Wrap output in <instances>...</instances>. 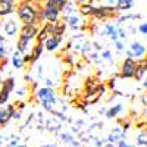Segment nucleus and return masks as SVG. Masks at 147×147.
I'll return each instance as SVG.
<instances>
[{
    "instance_id": "f257e3e1",
    "label": "nucleus",
    "mask_w": 147,
    "mask_h": 147,
    "mask_svg": "<svg viewBox=\"0 0 147 147\" xmlns=\"http://www.w3.org/2000/svg\"><path fill=\"white\" fill-rule=\"evenodd\" d=\"M40 6L32 3L30 0H19L15 7V15L21 24H35V25H41L40 21Z\"/></svg>"
},
{
    "instance_id": "f03ea898",
    "label": "nucleus",
    "mask_w": 147,
    "mask_h": 147,
    "mask_svg": "<svg viewBox=\"0 0 147 147\" xmlns=\"http://www.w3.org/2000/svg\"><path fill=\"white\" fill-rule=\"evenodd\" d=\"M66 52H71L74 55L87 57L93 52L91 40L88 38V35L84 31L74 32L71 35V38L68 40V43H66Z\"/></svg>"
},
{
    "instance_id": "7ed1b4c3",
    "label": "nucleus",
    "mask_w": 147,
    "mask_h": 147,
    "mask_svg": "<svg viewBox=\"0 0 147 147\" xmlns=\"http://www.w3.org/2000/svg\"><path fill=\"white\" fill-rule=\"evenodd\" d=\"M106 93V84L99 81V80H94V78H90L85 82V90H84V94H82V102L85 105H94L97 103L102 97L105 96Z\"/></svg>"
},
{
    "instance_id": "20e7f679",
    "label": "nucleus",
    "mask_w": 147,
    "mask_h": 147,
    "mask_svg": "<svg viewBox=\"0 0 147 147\" xmlns=\"http://www.w3.org/2000/svg\"><path fill=\"white\" fill-rule=\"evenodd\" d=\"M19 28H21V24H19L18 18H13L12 15L0 18V32L5 37H7V38L16 37L19 32Z\"/></svg>"
},
{
    "instance_id": "39448f33",
    "label": "nucleus",
    "mask_w": 147,
    "mask_h": 147,
    "mask_svg": "<svg viewBox=\"0 0 147 147\" xmlns=\"http://www.w3.org/2000/svg\"><path fill=\"white\" fill-rule=\"evenodd\" d=\"M118 15V10L115 9V6H106L102 3H94L93 12H91V18L94 21H99V22H105L110 18H116Z\"/></svg>"
},
{
    "instance_id": "423d86ee",
    "label": "nucleus",
    "mask_w": 147,
    "mask_h": 147,
    "mask_svg": "<svg viewBox=\"0 0 147 147\" xmlns=\"http://www.w3.org/2000/svg\"><path fill=\"white\" fill-rule=\"evenodd\" d=\"M15 87H16V80L13 77H7L0 81V106H5L6 103H9Z\"/></svg>"
},
{
    "instance_id": "0eeeda50",
    "label": "nucleus",
    "mask_w": 147,
    "mask_h": 147,
    "mask_svg": "<svg viewBox=\"0 0 147 147\" xmlns=\"http://www.w3.org/2000/svg\"><path fill=\"white\" fill-rule=\"evenodd\" d=\"M65 24L68 30L74 31V32H78V31H85L88 30V24H87V18H84L80 12H77V13H74L68 18H63Z\"/></svg>"
},
{
    "instance_id": "6e6552de",
    "label": "nucleus",
    "mask_w": 147,
    "mask_h": 147,
    "mask_svg": "<svg viewBox=\"0 0 147 147\" xmlns=\"http://www.w3.org/2000/svg\"><path fill=\"white\" fill-rule=\"evenodd\" d=\"M125 56L140 60V59L147 56V46L138 40H132L125 49Z\"/></svg>"
},
{
    "instance_id": "1a4fd4ad",
    "label": "nucleus",
    "mask_w": 147,
    "mask_h": 147,
    "mask_svg": "<svg viewBox=\"0 0 147 147\" xmlns=\"http://www.w3.org/2000/svg\"><path fill=\"white\" fill-rule=\"evenodd\" d=\"M136 68H137V60L125 56V59H122L121 66H119V78L122 80H132L134 74H136Z\"/></svg>"
},
{
    "instance_id": "9d476101",
    "label": "nucleus",
    "mask_w": 147,
    "mask_h": 147,
    "mask_svg": "<svg viewBox=\"0 0 147 147\" xmlns=\"http://www.w3.org/2000/svg\"><path fill=\"white\" fill-rule=\"evenodd\" d=\"M56 136L63 147H84V144L80 141V138L75 134H72L69 129H60Z\"/></svg>"
},
{
    "instance_id": "9b49d317",
    "label": "nucleus",
    "mask_w": 147,
    "mask_h": 147,
    "mask_svg": "<svg viewBox=\"0 0 147 147\" xmlns=\"http://www.w3.org/2000/svg\"><path fill=\"white\" fill-rule=\"evenodd\" d=\"M99 35L100 37H106V38H109V41H116L119 40L118 38V24L113 22V21H105L103 22V25L99 28Z\"/></svg>"
},
{
    "instance_id": "f8f14e48",
    "label": "nucleus",
    "mask_w": 147,
    "mask_h": 147,
    "mask_svg": "<svg viewBox=\"0 0 147 147\" xmlns=\"http://www.w3.org/2000/svg\"><path fill=\"white\" fill-rule=\"evenodd\" d=\"M44 43H40V41H35V44L31 47V50L28 53L24 55V60H25V65H34L38 62V59L43 56L44 53Z\"/></svg>"
},
{
    "instance_id": "ddd939ff",
    "label": "nucleus",
    "mask_w": 147,
    "mask_h": 147,
    "mask_svg": "<svg viewBox=\"0 0 147 147\" xmlns=\"http://www.w3.org/2000/svg\"><path fill=\"white\" fill-rule=\"evenodd\" d=\"M60 19V9L52 6H40V21L43 22H56Z\"/></svg>"
},
{
    "instance_id": "4468645a",
    "label": "nucleus",
    "mask_w": 147,
    "mask_h": 147,
    "mask_svg": "<svg viewBox=\"0 0 147 147\" xmlns=\"http://www.w3.org/2000/svg\"><path fill=\"white\" fill-rule=\"evenodd\" d=\"M15 110H16L15 103H6L5 106H0V127H6L9 124Z\"/></svg>"
},
{
    "instance_id": "2eb2a0df",
    "label": "nucleus",
    "mask_w": 147,
    "mask_h": 147,
    "mask_svg": "<svg viewBox=\"0 0 147 147\" xmlns=\"http://www.w3.org/2000/svg\"><path fill=\"white\" fill-rule=\"evenodd\" d=\"M124 138H127V129L122 125H116L113 128H110V131L106 136V141L112 143V144H116L118 141L124 140Z\"/></svg>"
},
{
    "instance_id": "dca6fc26",
    "label": "nucleus",
    "mask_w": 147,
    "mask_h": 147,
    "mask_svg": "<svg viewBox=\"0 0 147 147\" xmlns=\"http://www.w3.org/2000/svg\"><path fill=\"white\" fill-rule=\"evenodd\" d=\"M62 128H63V122L60 121V119H57V118L53 116V115L46 116V119H44V129H46L47 132L57 134Z\"/></svg>"
},
{
    "instance_id": "f3484780",
    "label": "nucleus",
    "mask_w": 147,
    "mask_h": 147,
    "mask_svg": "<svg viewBox=\"0 0 147 147\" xmlns=\"http://www.w3.org/2000/svg\"><path fill=\"white\" fill-rule=\"evenodd\" d=\"M62 43H63V37L62 35L52 34L50 37H47V40L44 41V49L47 52H57Z\"/></svg>"
},
{
    "instance_id": "a211bd4d",
    "label": "nucleus",
    "mask_w": 147,
    "mask_h": 147,
    "mask_svg": "<svg viewBox=\"0 0 147 147\" xmlns=\"http://www.w3.org/2000/svg\"><path fill=\"white\" fill-rule=\"evenodd\" d=\"M16 3L18 0H0V18L13 15Z\"/></svg>"
},
{
    "instance_id": "6ab92c4d",
    "label": "nucleus",
    "mask_w": 147,
    "mask_h": 147,
    "mask_svg": "<svg viewBox=\"0 0 147 147\" xmlns=\"http://www.w3.org/2000/svg\"><path fill=\"white\" fill-rule=\"evenodd\" d=\"M38 28H40V25H35V24H22L18 34L24 35V37H28L31 40H35V35L38 32Z\"/></svg>"
},
{
    "instance_id": "aec40b11",
    "label": "nucleus",
    "mask_w": 147,
    "mask_h": 147,
    "mask_svg": "<svg viewBox=\"0 0 147 147\" xmlns=\"http://www.w3.org/2000/svg\"><path fill=\"white\" fill-rule=\"evenodd\" d=\"M141 15L140 13H131V12H122V13L116 15V22L121 25H127V24H136V21H140Z\"/></svg>"
},
{
    "instance_id": "412c9836",
    "label": "nucleus",
    "mask_w": 147,
    "mask_h": 147,
    "mask_svg": "<svg viewBox=\"0 0 147 147\" xmlns=\"http://www.w3.org/2000/svg\"><path fill=\"white\" fill-rule=\"evenodd\" d=\"M124 110H125V105L124 103H115V105L109 106L106 109L105 116H106V119L112 121V119H116L121 113H124Z\"/></svg>"
},
{
    "instance_id": "4be33fe9",
    "label": "nucleus",
    "mask_w": 147,
    "mask_h": 147,
    "mask_svg": "<svg viewBox=\"0 0 147 147\" xmlns=\"http://www.w3.org/2000/svg\"><path fill=\"white\" fill-rule=\"evenodd\" d=\"M78 12V5L74 2V0H66V3L62 6V9H60V18H68L74 13H77Z\"/></svg>"
},
{
    "instance_id": "5701e85b",
    "label": "nucleus",
    "mask_w": 147,
    "mask_h": 147,
    "mask_svg": "<svg viewBox=\"0 0 147 147\" xmlns=\"http://www.w3.org/2000/svg\"><path fill=\"white\" fill-rule=\"evenodd\" d=\"M9 62H10L12 66H13V69H16V71H21V69H24L27 66L25 60H24V55L19 53L18 50H13V53H12V56L9 59Z\"/></svg>"
},
{
    "instance_id": "b1692460",
    "label": "nucleus",
    "mask_w": 147,
    "mask_h": 147,
    "mask_svg": "<svg viewBox=\"0 0 147 147\" xmlns=\"http://www.w3.org/2000/svg\"><path fill=\"white\" fill-rule=\"evenodd\" d=\"M34 40L28 38V37H24V35H19L18 34V41H16V50L22 55H25L30 52V46L32 44Z\"/></svg>"
},
{
    "instance_id": "393cba45",
    "label": "nucleus",
    "mask_w": 147,
    "mask_h": 147,
    "mask_svg": "<svg viewBox=\"0 0 147 147\" xmlns=\"http://www.w3.org/2000/svg\"><path fill=\"white\" fill-rule=\"evenodd\" d=\"M5 147H27V143L18 134H12L5 141Z\"/></svg>"
},
{
    "instance_id": "a878e982",
    "label": "nucleus",
    "mask_w": 147,
    "mask_h": 147,
    "mask_svg": "<svg viewBox=\"0 0 147 147\" xmlns=\"http://www.w3.org/2000/svg\"><path fill=\"white\" fill-rule=\"evenodd\" d=\"M147 74V56L137 60V68H136V74H134V78L137 81H141V78Z\"/></svg>"
},
{
    "instance_id": "bb28decb",
    "label": "nucleus",
    "mask_w": 147,
    "mask_h": 147,
    "mask_svg": "<svg viewBox=\"0 0 147 147\" xmlns=\"http://www.w3.org/2000/svg\"><path fill=\"white\" fill-rule=\"evenodd\" d=\"M134 6H136V0H116L115 9L118 10V13H122V12L131 10Z\"/></svg>"
},
{
    "instance_id": "cd10ccee",
    "label": "nucleus",
    "mask_w": 147,
    "mask_h": 147,
    "mask_svg": "<svg viewBox=\"0 0 147 147\" xmlns=\"http://www.w3.org/2000/svg\"><path fill=\"white\" fill-rule=\"evenodd\" d=\"M71 122V128H69V131L72 132V134H75V136H78V134L85 128V121L84 119H77V121H69Z\"/></svg>"
},
{
    "instance_id": "c85d7f7f",
    "label": "nucleus",
    "mask_w": 147,
    "mask_h": 147,
    "mask_svg": "<svg viewBox=\"0 0 147 147\" xmlns=\"http://www.w3.org/2000/svg\"><path fill=\"white\" fill-rule=\"evenodd\" d=\"M15 93H16V97H18V100H24L25 97H28L30 96V85L25 82V84H22V85H19V87H15V90H13Z\"/></svg>"
},
{
    "instance_id": "c756f323",
    "label": "nucleus",
    "mask_w": 147,
    "mask_h": 147,
    "mask_svg": "<svg viewBox=\"0 0 147 147\" xmlns=\"http://www.w3.org/2000/svg\"><path fill=\"white\" fill-rule=\"evenodd\" d=\"M66 30H68V27H66V24L62 18H60L59 21H56V22H53V34H57V35L63 37Z\"/></svg>"
},
{
    "instance_id": "7c9ffc66",
    "label": "nucleus",
    "mask_w": 147,
    "mask_h": 147,
    "mask_svg": "<svg viewBox=\"0 0 147 147\" xmlns=\"http://www.w3.org/2000/svg\"><path fill=\"white\" fill-rule=\"evenodd\" d=\"M9 53V43H7V37H5L0 32V60L6 57Z\"/></svg>"
},
{
    "instance_id": "2f4dec72",
    "label": "nucleus",
    "mask_w": 147,
    "mask_h": 147,
    "mask_svg": "<svg viewBox=\"0 0 147 147\" xmlns=\"http://www.w3.org/2000/svg\"><path fill=\"white\" fill-rule=\"evenodd\" d=\"M136 144L137 147H146L147 146V129H141L136 136Z\"/></svg>"
},
{
    "instance_id": "473e14b6",
    "label": "nucleus",
    "mask_w": 147,
    "mask_h": 147,
    "mask_svg": "<svg viewBox=\"0 0 147 147\" xmlns=\"http://www.w3.org/2000/svg\"><path fill=\"white\" fill-rule=\"evenodd\" d=\"M100 57L105 60V62H107V63H110V65H113L115 63V56H113V53H112V50L110 49H102V52H100Z\"/></svg>"
},
{
    "instance_id": "72a5a7b5",
    "label": "nucleus",
    "mask_w": 147,
    "mask_h": 147,
    "mask_svg": "<svg viewBox=\"0 0 147 147\" xmlns=\"http://www.w3.org/2000/svg\"><path fill=\"white\" fill-rule=\"evenodd\" d=\"M113 46H115V55H116L118 57H121L122 55L125 53V49H127L125 41H122V40H116V41H113Z\"/></svg>"
},
{
    "instance_id": "f704fd0d",
    "label": "nucleus",
    "mask_w": 147,
    "mask_h": 147,
    "mask_svg": "<svg viewBox=\"0 0 147 147\" xmlns=\"http://www.w3.org/2000/svg\"><path fill=\"white\" fill-rule=\"evenodd\" d=\"M66 3V0H44L43 5L44 6H52V7H57V9H62V6Z\"/></svg>"
},
{
    "instance_id": "c9c22d12",
    "label": "nucleus",
    "mask_w": 147,
    "mask_h": 147,
    "mask_svg": "<svg viewBox=\"0 0 147 147\" xmlns=\"http://www.w3.org/2000/svg\"><path fill=\"white\" fill-rule=\"evenodd\" d=\"M116 24H118V22H116ZM128 37H129V35H128L125 27H124V25H121V24H118V38L122 40V41H125Z\"/></svg>"
},
{
    "instance_id": "e433bc0d",
    "label": "nucleus",
    "mask_w": 147,
    "mask_h": 147,
    "mask_svg": "<svg viewBox=\"0 0 147 147\" xmlns=\"http://www.w3.org/2000/svg\"><path fill=\"white\" fill-rule=\"evenodd\" d=\"M34 75H35V80H41V78H44V65H43V63H38V65L35 66Z\"/></svg>"
},
{
    "instance_id": "4c0bfd02",
    "label": "nucleus",
    "mask_w": 147,
    "mask_h": 147,
    "mask_svg": "<svg viewBox=\"0 0 147 147\" xmlns=\"http://www.w3.org/2000/svg\"><path fill=\"white\" fill-rule=\"evenodd\" d=\"M137 32H140L143 37L147 38V22H140L137 25Z\"/></svg>"
},
{
    "instance_id": "58836bf2",
    "label": "nucleus",
    "mask_w": 147,
    "mask_h": 147,
    "mask_svg": "<svg viewBox=\"0 0 147 147\" xmlns=\"http://www.w3.org/2000/svg\"><path fill=\"white\" fill-rule=\"evenodd\" d=\"M116 147H137L136 144H132V143H129L127 138H124V140H121V141H118L116 144H115Z\"/></svg>"
},
{
    "instance_id": "ea45409f",
    "label": "nucleus",
    "mask_w": 147,
    "mask_h": 147,
    "mask_svg": "<svg viewBox=\"0 0 147 147\" xmlns=\"http://www.w3.org/2000/svg\"><path fill=\"white\" fill-rule=\"evenodd\" d=\"M91 46H93V50L94 52H102V49H103V44L100 41H91Z\"/></svg>"
},
{
    "instance_id": "a19ab883",
    "label": "nucleus",
    "mask_w": 147,
    "mask_h": 147,
    "mask_svg": "<svg viewBox=\"0 0 147 147\" xmlns=\"http://www.w3.org/2000/svg\"><path fill=\"white\" fill-rule=\"evenodd\" d=\"M12 119L16 121V122H21V121H22V110L16 109L15 112H13V116H12Z\"/></svg>"
},
{
    "instance_id": "79ce46f5",
    "label": "nucleus",
    "mask_w": 147,
    "mask_h": 147,
    "mask_svg": "<svg viewBox=\"0 0 147 147\" xmlns=\"http://www.w3.org/2000/svg\"><path fill=\"white\" fill-rule=\"evenodd\" d=\"M32 80H34V77H32V74H31V72L28 71V72L25 74V75H24V81H25L27 84H30V82H31Z\"/></svg>"
},
{
    "instance_id": "37998d69",
    "label": "nucleus",
    "mask_w": 147,
    "mask_h": 147,
    "mask_svg": "<svg viewBox=\"0 0 147 147\" xmlns=\"http://www.w3.org/2000/svg\"><path fill=\"white\" fill-rule=\"evenodd\" d=\"M6 136H5V134H2V132H0V147H5V141H6Z\"/></svg>"
},
{
    "instance_id": "c03bdc74",
    "label": "nucleus",
    "mask_w": 147,
    "mask_h": 147,
    "mask_svg": "<svg viewBox=\"0 0 147 147\" xmlns=\"http://www.w3.org/2000/svg\"><path fill=\"white\" fill-rule=\"evenodd\" d=\"M141 84H143V88L147 91V74H146V75L141 78Z\"/></svg>"
},
{
    "instance_id": "a18cd8bd",
    "label": "nucleus",
    "mask_w": 147,
    "mask_h": 147,
    "mask_svg": "<svg viewBox=\"0 0 147 147\" xmlns=\"http://www.w3.org/2000/svg\"><path fill=\"white\" fill-rule=\"evenodd\" d=\"M40 147H57V143H46V144H41Z\"/></svg>"
},
{
    "instance_id": "49530a36",
    "label": "nucleus",
    "mask_w": 147,
    "mask_h": 147,
    "mask_svg": "<svg viewBox=\"0 0 147 147\" xmlns=\"http://www.w3.org/2000/svg\"><path fill=\"white\" fill-rule=\"evenodd\" d=\"M143 105H144L146 112H147V94H146V96H143Z\"/></svg>"
},
{
    "instance_id": "de8ad7c7",
    "label": "nucleus",
    "mask_w": 147,
    "mask_h": 147,
    "mask_svg": "<svg viewBox=\"0 0 147 147\" xmlns=\"http://www.w3.org/2000/svg\"><path fill=\"white\" fill-rule=\"evenodd\" d=\"M77 5H82V3H87V2H90V0H74Z\"/></svg>"
},
{
    "instance_id": "09e8293b",
    "label": "nucleus",
    "mask_w": 147,
    "mask_h": 147,
    "mask_svg": "<svg viewBox=\"0 0 147 147\" xmlns=\"http://www.w3.org/2000/svg\"><path fill=\"white\" fill-rule=\"evenodd\" d=\"M30 2H32V3H37V5H41L44 0H30Z\"/></svg>"
},
{
    "instance_id": "8fccbe9b",
    "label": "nucleus",
    "mask_w": 147,
    "mask_h": 147,
    "mask_svg": "<svg viewBox=\"0 0 147 147\" xmlns=\"http://www.w3.org/2000/svg\"><path fill=\"white\" fill-rule=\"evenodd\" d=\"M146 147H147V146H146Z\"/></svg>"
}]
</instances>
